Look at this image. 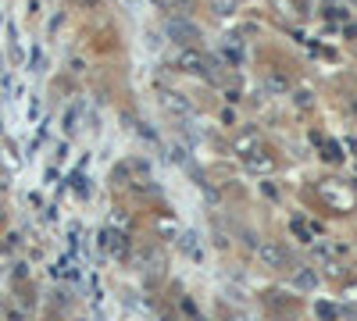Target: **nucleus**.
Returning a JSON list of instances; mask_svg holds the SVG:
<instances>
[{
    "mask_svg": "<svg viewBox=\"0 0 357 321\" xmlns=\"http://www.w3.org/2000/svg\"><path fill=\"white\" fill-rule=\"evenodd\" d=\"M175 68H179V72H190V75H207V79H215L211 61H207L200 50H182V54L175 57Z\"/></svg>",
    "mask_w": 357,
    "mask_h": 321,
    "instance_id": "1",
    "label": "nucleus"
},
{
    "mask_svg": "<svg viewBox=\"0 0 357 321\" xmlns=\"http://www.w3.org/2000/svg\"><path fill=\"white\" fill-rule=\"evenodd\" d=\"M164 36L168 39H175V43H193V39H200V29L193 26V21L190 18H168L164 21Z\"/></svg>",
    "mask_w": 357,
    "mask_h": 321,
    "instance_id": "2",
    "label": "nucleus"
},
{
    "mask_svg": "<svg viewBox=\"0 0 357 321\" xmlns=\"http://www.w3.org/2000/svg\"><path fill=\"white\" fill-rule=\"evenodd\" d=\"M258 261L264 268H286L289 257H286V250L279 243H258Z\"/></svg>",
    "mask_w": 357,
    "mask_h": 321,
    "instance_id": "3",
    "label": "nucleus"
},
{
    "mask_svg": "<svg viewBox=\"0 0 357 321\" xmlns=\"http://www.w3.org/2000/svg\"><path fill=\"white\" fill-rule=\"evenodd\" d=\"M104 246H108L115 257L129 253V240H125V232H104Z\"/></svg>",
    "mask_w": 357,
    "mask_h": 321,
    "instance_id": "4",
    "label": "nucleus"
},
{
    "mask_svg": "<svg viewBox=\"0 0 357 321\" xmlns=\"http://www.w3.org/2000/svg\"><path fill=\"white\" fill-rule=\"evenodd\" d=\"M164 107H168V111H175V115H190V100H186L182 93H164Z\"/></svg>",
    "mask_w": 357,
    "mask_h": 321,
    "instance_id": "5",
    "label": "nucleus"
},
{
    "mask_svg": "<svg viewBox=\"0 0 357 321\" xmlns=\"http://www.w3.org/2000/svg\"><path fill=\"white\" fill-rule=\"evenodd\" d=\"M182 250L190 253L193 261H200V257H204V250L197 246V235H193V232H186V235H182Z\"/></svg>",
    "mask_w": 357,
    "mask_h": 321,
    "instance_id": "6",
    "label": "nucleus"
},
{
    "mask_svg": "<svg viewBox=\"0 0 357 321\" xmlns=\"http://www.w3.org/2000/svg\"><path fill=\"white\" fill-rule=\"evenodd\" d=\"M254 143H258V128H250V133H243V136L236 139V154H247Z\"/></svg>",
    "mask_w": 357,
    "mask_h": 321,
    "instance_id": "7",
    "label": "nucleus"
},
{
    "mask_svg": "<svg viewBox=\"0 0 357 321\" xmlns=\"http://www.w3.org/2000/svg\"><path fill=\"white\" fill-rule=\"evenodd\" d=\"M314 282H318V275H314L311 268H300V271H297V286H304V289H311Z\"/></svg>",
    "mask_w": 357,
    "mask_h": 321,
    "instance_id": "8",
    "label": "nucleus"
},
{
    "mask_svg": "<svg viewBox=\"0 0 357 321\" xmlns=\"http://www.w3.org/2000/svg\"><path fill=\"white\" fill-rule=\"evenodd\" d=\"M225 61H233V64H240V61H243L240 43H225Z\"/></svg>",
    "mask_w": 357,
    "mask_h": 321,
    "instance_id": "9",
    "label": "nucleus"
},
{
    "mask_svg": "<svg viewBox=\"0 0 357 321\" xmlns=\"http://www.w3.org/2000/svg\"><path fill=\"white\" fill-rule=\"evenodd\" d=\"M75 128H79V107H72V111L65 115V133L72 136V133H75Z\"/></svg>",
    "mask_w": 357,
    "mask_h": 321,
    "instance_id": "10",
    "label": "nucleus"
},
{
    "mask_svg": "<svg viewBox=\"0 0 357 321\" xmlns=\"http://www.w3.org/2000/svg\"><path fill=\"white\" fill-rule=\"evenodd\" d=\"M293 232H297V235H300V240H304V243H311V240H314V235H311V228H307V225H304L300 218H297V222H293Z\"/></svg>",
    "mask_w": 357,
    "mask_h": 321,
    "instance_id": "11",
    "label": "nucleus"
},
{
    "mask_svg": "<svg viewBox=\"0 0 357 321\" xmlns=\"http://www.w3.org/2000/svg\"><path fill=\"white\" fill-rule=\"evenodd\" d=\"M276 168V161L271 157H261V161H250V171H271Z\"/></svg>",
    "mask_w": 357,
    "mask_h": 321,
    "instance_id": "12",
    "label": "nucleus"
},
{
    "mask_svg": "<svg viewBox=\"0 0 357 321\" xmlns=\"http://www.w3.org/2000/svg\"><path fill=\"white\" fill-rule=\"evenodd\" d=\"M32 72H44V50L32 47Z\"/></svg>",
    "mask_w": 357,
    "mask_h": 321,
    "instance_id": "13",
    "label": "nucleus"
},
{
    "mask_svg": "<svg viewBox=\"0 0 357 321\" xmlns=\"http://www.w3.org/2000/svg\"><path fill=\"white\" fill-rule=\"evenodd\" d=\"M172 11H193V0H168Z\"/></svg>",
    "mask_w": 357,
    "mask_h": 321,
    "instance_id": "14",
    "label": "nucleus"
},
{
    "mask_svg": "<svg viewBox=\"0 0 357 321\" xmlns=\"http://www.w3.org/2000/svg\"><path fill=\"white\" fill-rule=\"evenodd\" d=\"M318 314H322L325 321H336V311H332L329 304H318Z\"/></svg>",
    "mask_w": 357,
    "mask_h": 321,
    "instance_id": "15",
    "label": "nucleus"
},
{
    "mask_svg": "<svg viewBox=\"0 0 357 321\" xmlns=\"http://www.w3.org/2000/svg\"><path fill=\"white\" fill-rule=\"evenodd\" d=\"M161 321H175V318H161Z\"/></svg>",
    "mask_w": 357,
    "mask_h": 321,
    "instance_id": "16",
    "label": "nucleus"
},
{
    "mask_svg": "<svg viewBox=\"0 0 357 321\" xmlns=\"http://www.w3.org/2000/svg\"><path fill=\"white\" fill-rule=\"evenodd\" d=\"M47 321H61V318H47Z\"/></svg>",
    "mask_w": 357,
    "mask_h": 321,
    "instance_id": "17",
    "label": "nucleus"
},
{
    "mask_svg": "<svg viewBox=\"0 0 357 321\" xmlns=\"http://www.w3.org/2000/svg\"><path fill=\"white\" fill-rule=\"evenodd\" d=\"M0 222H4V211H0Z\"/></svg>",
    "mask_w": 357,
    "mask_h": 321,
    "instance_id": "18",
    "label": "nucleus"
},
{
    "mask_svg": "<svg viewBox=\"0 0 357 321\" xmlns=\"http://www.w3.org/2000/svg\"><path fill=\"white\" fill-rule=\"evenodd\" d=\"M197 321H204V318H197Z\"/></svg>",
    "mask_w": 357,
    "mask_h": 321,
    "instance_id": "19",
    "label": "nucleus"
}]
</instances>
